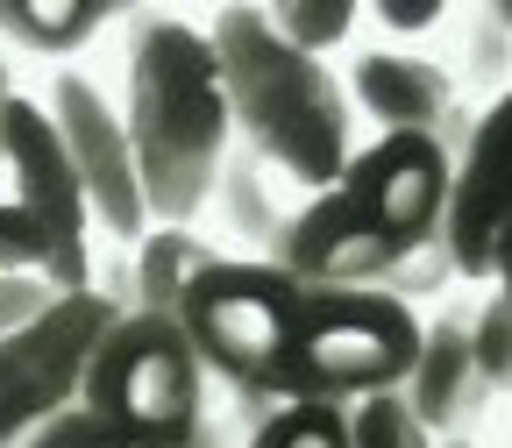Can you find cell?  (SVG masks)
<instances>
[{
  "mask_svg": "<svg viewBox=\"0 0 512 448\" xmlns=\"http://www.w3.org/2000/svg\"><path fill=\"white\" fill-rule=\"evenodd\" d=\"M448 200V157L420 136H377L349 157V171L313 192L278 228L271 256L285 278L313 292H384L413 249L434 242Z\"/></svg>",
  "mask_w": 512,
  "mask_h": 448,
  "instance_id": "1",
  "label": "cell"
},
{
  "mask_svg": "<svg viewBox=\"0 0 512 448\" xmlns=\"http://www.w3.org/2000/svg\"><path fill=\"white\" fill-rule=\"evenodd\" d=\"M128 150H136L143 207L150 221L185 228L214 200V178L228 164V93L221 64L200 29H185L178 15H150L128 50Z\"/></svg>",
  "mask_w": 512,
  "mask_h": 448,
  "instance_id": "2",
  "label": "cell"
},
{
  "mask_svg": "<svg viewBox=\"0 0 512 448\" xmlns=\"http://www.w3.org/2000/svg\"><path fill=\"white\" fill-rule=\"evenodd\" d=\"M214 64H221V93H228V121L242 150H256L271 171L328 192L349 171V86L328 72L320 57L292 50L256 0H235V8H214L207 22Z\"/></svg>",
  "mask_w": 512,
  "mask_h": 448,
  "instance_id": "3",
  "label": "cell"
},
{
  "mask_svg": "<svg viewBox=\"0 0 512 448\" xmlns=\"http://www.w3.org/2000/svg\"><path fill=\"white\" fill-rule=\"evenodd\" d=\"M79 406L100 413L107 427H121L128 441L192 448V434L207 420V363L185 342L178 320L128 313L100 335L86 384H79Z\"/></svg>",
  "mask_w": 512,
  "mask_h": 448,
  "instance_id": "4",
  "label": "cell"
},
{
  "mask_svg": "<svg viewBox=\"0 0 512 448\" xmlns=\"http://www.w3.org/2000/svg\"><path fill=\"white\" fill-rule=\"evenodd\" d=\"M420 356V320L392 292H313L299 299V328L278 392L313 406H356L363 392H392Z\"/></svg>",
  "mask_w": 512,
  "mask_h": 448,
  "instance_id": "5",
  "label": "cell"
},
{
  "mask_svg": "<svg viewBox=\"0 0 512 448\" xmlns=\"http://www.w3.org/2000/svg\"><path fill=\"white\" fill-rule=\"evenodd\" d=\"M299 299H306V285L285 278L278 264H264V256H249V264L242 256H221V264L185 292L178 328L200 349L207 377L235 384V392H249V384L256 392H278L285 356H292V328H299Z\"/></svg>",
  "mask_w": 512,
  "mask_h": 448,
  "instance_id": "6",
  "label": "cell"
},
{
  "mask_svg": "<svg viewBox=\"0 0 512 448\" xmlns=\"http://www.w3.org/2000/svg\"><path fill=\"white\" fill-rule=\"evenodd\" d=\"M114 320L121 313L100 292H72L36 328L0 342V448H29L36 427H50L64 406H79L86 363H93V349Z\"/></svg>",
  "mask_w": 512,
  "mask_h": 448,
  "instance_id": "7",
  "label": "cell"
},
{
  "mask_svg": "<svg viewBox=\"0 0 512 448\" xmlns=\"http://www.w3.org/2000/svg\"><path fill=\"white\" fill-rule=\"evenodd\" d=\"M0 171H8V200L29 214V228L43 235L50 249V292L72 299V292H93V256H86V192H79V171L64 157L57 128H50V107L22 100L8 107V150H0Z\"/></svg>",
  "mask_w": 512,
  "mask_h": 448,
  "instance_id": "8",
  "label": "cell"
},
{
  "mask_svg": "<svg viewBox=\"0 0 512 448\" xmlns=\"http://www.w3.org/2000/svg\"><path fill=\"white\" fill-rule=\"evenodd\" d=\"M50 128H57L64 157H72V171H79V192H86L93 221H107L114 242H143L150 207H143V178H136V150H128L121 107L93 79L57 72V86H50Z\"/></svg>",
  "mask_w": 512,
  "mask_h": 448,
  "instance_id": "9",
  "label": "cell"
},
{
  "mask_svg": "<svg viewBox=\"0 0 512 448\" xmlns=\"http://www.w3.org/2000/svg\"><path fill=\"white\" fill-rule=\"evenodd\" d=\"M512 235V93L477 114V136L448 164V200L434 249L448 256V278H491V256Z\"/></svg>",
  "mask_w": 512,
  "mask_h": 448,
  "instance_id": "10",
  "label": "cell"
},
{
  "mask_svg": "<svg viewBox=\"0 0 512 448\" xmlns=\"http://www.w3.org/2000/svg\"><path fill=\"white\" fill-rule=\"evenodd\" d=\"M349 93H356V107L384 128V136H420V143H434L448 164L463 157V143L477 136V114H484V107L463 100V86L448 79L441 64L406 57V50H370V57H356Z\"/></svg>",
  "mask_w": 512,
  "mask_h": 448,
  "instance_id": "11",
  "label": "cell"
},
{
  "mask_svg": "<svg viewBox=\"0 0 512 448\" xmlns=\"http://www.w3.org/2000/svg\"><path fill=\"white\" fill-rule=\"evenodd\" d=\"M392 392L413 406V420L434 434V441H463L484 406H491V384L477 370V349H470V313L463 306H448L434 328H420V356L413 370L392 384Z\"/></svg>",
  "mask_w": 512,
  "mask_h": 448,
  "instance_id": "12",
  "label": "cell"
},
{
  "mask_svg": "<svg viewBox=\"0 0 512 448\" xmlns=\"http://www.w3.org/2000/svg\"><path fill=\"white\" fill-rule=\"evenodd\" d=\"M214 264H221V249L200 242L192 228H157V235H143V249H136V313L178 320V313H185V292L200 285Z\"/></svg>",
  "mask_w": 512,
  "mask_h": 448,
  "instance_id": "13",
  "label": "cell"
},
{
  "mask_svg": "<svg viewBox=\"0 0 512 448\" xmlns=\"http://www.w3.org/2000/svg\"><path fill=\"white\" fill-rule=\"evenodd\" d=\"M214 200H221V221H228L249 249H264V256H271L278 228L292 221L285 200H278V185H271V164L256 157V150H228V164H221V178H214Z\"/></svg>",
  "mask_w": 512,
  "mask_h": 448,
  "instance_id": "14",
  "label": "cell"
},
{
  "mask_svg": "<svg viewBox=\"0 0 512 448\" xmlns=\"http://www.w3.org/2000/svg\"><path fill=\"white\" fill-rule=\"evenodd\" d=\"M100 22H107V8H93V0H8V8H0V29L22 50H43V57L79 50Z\"/></svg>",
  "mask_w": 512,
  "mask_h": 448,
  "instance_id": "15",
  "label": "cell"
},
{
  "mask_svg": "<svg viewBox=\"0 0 512 448\" xmlns=\"http://www.w3.org/2000/svg\"><path fill=\"white\" fill-rule=\"evenodd\" d=\"M463 79L484 86L491 100L512 93V0H491V8L470 15V29H463Z\"/></svg>",
  "mask_w": 512,
  "mask_h": 448,
  "instance_id": "16",
  "label": "cell"
},
{
  "mask_svg": "<svg viewBox=\"0 0 512 448\" xmlns=\"http://www.w3.org/2000/svg\"><path fill=\"white\" fill-rule=\"evenodd\" d=\"M242 448H349V413L313 406V399H285Z\"/></svg>",
  "mask_w": 512,
  "mask_h": 448,
  "instance_id": "17",
  "label": "cell"
},
{
  "mask_svg": "<svg viewBox=\"0 0 512 448\" xmlns=\"http://www.w3.org/2000/svg\"><path fill=\"white\" fill-rule=\"evenodd\" d=\"M349 448H441L399 392H363L349 406Z\"/></svg>",
  "mask_w": 512,
  "mask_h": 448,
  "instance_id": "18",
  "label": "cell"
},
{
  "mask_svg": "<svg viewBox=\"0 0 512 448\" xmlns=\"http://www.w3.org/2000/svg\"><path fill=\"white\" fill-rule=\"evenodd\" d=\"M264 22H271L292 50L320 57V50H335V43L356 29V8H349V0H278V8H264Z\"/></svg>",
  "mask_w": 512,
  "mask_h": 448,
  "instance_id": "19",
  "label": "cell"
},
{
  "mask_svg": "<svg viewBox=\"0 0 512 448\" xmlns=\"http://www.w3.org/2000/svg\"><path fill=\"white\" fill-rule=\"evenodd\" d=\"M470 349H477V370H484L491 392H498V384H512V313H505L498 292L470 313Z\"/></svg>",
  "mask_w": 512,
  "mask_h": 448,
  "instance_id": "20",
  "label": "cell"
},
{
  "mask_svg": "<svg viewBox=\"0 0 512 448\" xmlns=\"http://www.w3.org/2000/svg\"><path fill=\"white\" fill-rule=\"evenodd\" d=\"M0 271L8 278H43L50 285V249H43V235L29 228V214L0 192Z\"/></svg>",
  "mask_w": 512,
  "mask_h": 448,
  "instance_id": "21",
  "label": "cell"
},
{
  "mask_svg": "<svg viewBox=\"0 0 512 448\" xmlns=\"http://www.w3.org/2000/svg\"><path fill=\"white\" fill-rule=\"evenodd\" d=\"M29 448H150V441H128V434H121V427H107L100 413L64 406L50 427H36V434H29Z\"/></svg>",
  "mask_w": 512,
  "mask_h": 448,
  "instance_id": "22",
  "label": "cell"
},
{
  "mask_svg": "<svg viewBox=\"0 0 512 448\" xmlns=\"http://www.w3.org/2000/svg\"><path fill=\"white\" fill-rule=\"evenodd\" d=\"M50 306H57V292L43 278H8V271H0V342L22 335V328H36Z\"/></svg>",
  "mask_w": 512,
  "mask_h": 448,
  "instance_id": "23",
  "label": "cell"
},
{
  "mask_svg": "<svg viewBox=\"0 0 512 448\" xmlns=\"http://www.w3.org/2000/svg\"><path fill=\"white\" fill-rule=\"evenodd\" d=\"M434 285H448V256H441L434 242H427V249H413L406 264L384 278V292H392V299H420V292H434Z\"/></svg>",
  "mask_w": 512,
  "mask_h": 448,
  "instance_id": "24",
  "label": "cell"
},
{
  "mask_svg": "<svg viewBox=\"0 0 512 448\" xmlns=\"http://www.w3.org/2000/svg\"><path fill=\"white\" fill-rule=\"evenodd\" d=\"M93 292H100V299H107V306L128 320V313H136V256H128V249H114L107 264L93 271Z\"/></svg>",
  "mask_w": 512,
  "mask_h": 448,
  "instance_id": "25",
  "label": "cell"
},
{
  "mask_svg": "<svg viewBox=\"0 0 512 448\" xmlns=\"http://www.w3.org/2000/svg\"><path fill=\"white\" fill-rule=\"evenodd\" d=\"M377 22H384V29H434L441 8H434V0H384Z\"/></svg>",
  "mask_w": 512,
  "mask_h": 448,
  "instance_id": "26",
  "label": "cell"
},
{
  "mask_svg": "<svg viewBox=\"0 0 512 448\" xmlns=\"http://www.w3.org/2000/svg\"><path fill=\"white\" fill-rule=\"evenodd\" d=\"M491 278H498V299H505V313H512V235H505L498 256H491Z\"/></svg>",
  "mask_w": 512,
  "mask_h": 448,
  "instance_id": "27",
  "label": "cell"
},
{
  "mask_svg": "<svg viewBox=\"0 0 512 448\" xmlns=\"http://www.w3.org/2000/svg\"><path fill=\"white\" fill-rule=\"evenodd\" d=\"M8 107H15V86H8V64H0V150H8Z\"/></svg>",
  "mask_w": 512,
  "mask_h": 448,
  "instance_id": "28",
  "label": "cell"
},
{
  "mask_svg": "<svg viewBox=\"0 0 512 448\" xmlns=\"http://www.w3.org/2000/svg\"><path fill=\"white\" fill-rule=\"evenodd\" d=\"M441 448H470V441H441Z\"/></svg>",
  "mask_w": 512,
  "mask_h": 448,
  "instance_id": "29",
  "label": "cell"
}]
</instances>
